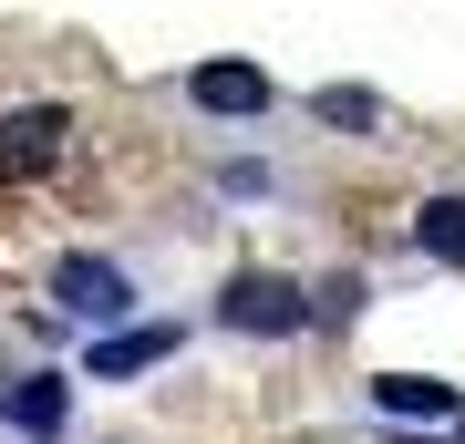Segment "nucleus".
I'll return each instance as SVG.
<instances>
[{
	"instance_id": "f257e3e1",
	"label": "nucleus",
	"mask_w": 465,
	"mask_h": 444,
	"mask_svg": "<svg viewBox=\"0 0 465 444\" xmlns=\"http://www.w3.org/2000/svg\"><path fill=\"white\" fill-rule=\"evenodd\" d=\"M52 300H63L73 321H94V331H124L134 321V269L104 259V248H63V259H52Z\"/></svg>"
},
{
	"instance_id": "f03ea898",
	"label": "nucleus",
	"mask_w": 465,
	"mask_h": 444,
	"mask_svg": "<svg viewBox=\"0 0 465 444\" xmlns=\"http://www.w3.org/2000/svg\"><path fill=\"white\" fill-rule=\"evenodd\" d=\"M217 321H228V331H249V341H290V331L311 321V290L280 280V269H238V280L217 290Z\"/></svg>"
},
{
	"instance_id": "7ed1b4c3",
	"label": "nucleus",
	"mask_w": 465,
	"mask_h": 444,
	"mask_svg": "<svg viewBox=\"0 0 465 444\" xmlns=\"http://www.w3.org/2000/svg\"><path fill=\"white\" fill-rule=\"evenodd\" d=\"M63 134H73L63 104H21V114H0V186H21V176H42V165H63Z\"/></svg>"
},
{
	"instance_id": "20e7f679",
	"label": "nucleus",
	"mask_w": 465,
	"mask_h": 444,
	"mask_svg": "<svg viewBox=\"0 0 465 444\" xmlns=\"http://www.w3.org/2000/svg\"><path fill=\"white\" fill-rule=\"evenodd\" d=\"M186 104H197V114H217V124H259L280 94H269L259 63H197V73H186Z\"/></svg>"
},
{
	"instance_id": "39448f33",
	"label": "nucleus",
	"mask_w": 465,
	"mask_h": 444,
	"mask_svg": "<svg viewBox=\"0 0 465 444\" xmlns=\"http://www.w3.org/2000/svg\"><path fill=\"white\" fill-rule=\"evenodd\" d=\"M0 424L32 434V444H52V434L73 424V382L63 372H11V382H0Z\"/></svg>"
},
{
	"instance_id": "423d86ee",
	"label": "nucleus",
	"mask_w": 465,
	"mask_h": 444,
	"mask_svg": "<svg viewBox=\"0 0 465 444\" xmlns=\"http://www.w3.org/2000/svg\"><path fill=\"white\" fill-rule=\"evenodd\" d=\"M155 362H176V331H166V321H145V331H104V341L84 351L94 382H134V372H155Z\"/></svg>"
},
{
	"instance_id": "0eeeda50",
	"label": "nucleus",
	"mask_w": 465,
	"mask_h": 444,
	"mask_svg": "<svg viewBox=\"0 0 465 444\" xmlns=\"http://www.w3.org/2000/svg\"><path fill=\"white\" fill-rule=\"evenodd\" d=\"M372 403L393 413V424H455V413H465V403H455V382H434V372H382V382H372Z\"/></svg>"
},
{
	"instance_id": "6e6552de",
	"label": "nucleus",
	"mask_w": 465,
	"mask_h": 444,
	"mask_svg": "<svg viewBox=\"0 0 465 444\" xmlns=\"http://www.w3.org/2000/svg\"><path fill=\"white\" fill-rule=\"evenodd\" d=\"M414 248L445 259V269H465V197H424L414 207Z\"/></svg>"
},
{
	"instance_id": "1a4fd4ad",
	"label": "nucleus",
	"mask_w": 465,
	"mask_h": 444,
	"mask_svg": "<svg viewBox=\"0 0 465 444\" xmlns=\"http://www.w3.org/2000/svg\"><path fill=\"white\" fill-rule=\"evenodd\" d=\"M311 114H321V124H362V134H372V124H382V94H362V83H321Z\"/></svg>"
}]
</instances>
